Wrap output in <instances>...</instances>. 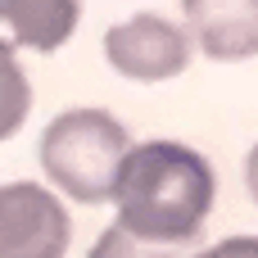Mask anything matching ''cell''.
Returning a JSON list of instances; mask_svg holds the SVG:
<instances>
[{
	"instance_id": "obj_1",
	"label": "cell",
	"mask_w": 258,
	"mask_h": 258,
	"mask_svg": "<svg viewBox=\"0 0 258 258\" xmlns=\"http://www.w3.org/2000/svg\"><path fill=\"white\" fill-rule=\"evenodd\" d=\"M113 204L118 231L132 240L159 249L186 245L204 231V218L213 209V168L204 154L177 141L132 145L118 163Z\"/></svg>"
},
{
	"instance_id": "obj_2",
	"label": "cell",
	"mask_w": 258,
	"mask_h": 258,
	"mask_svg": "<svg viewBox=\"0 0 258 258\" xmlns=\"http://www.w3.org/2000/svg\"><path fill=\"white\" fill-rule=\"evenodd\" d=\"M132 150L127 127L109 118L104 109H63L45 132H41V168L45 177L82 200V204H104L113 200L118 163Z\"/></svg>"
},
{
	"instance_id": "obj_3",
	"label": "cell",
	"mask_w": 258,
	"mask_h": 258,
	"mask_svg": "<svg viewBox=\"0 0 258 258\" xmlns=\"http://www.w3.org/2000/svg\"><path fill=\"white\" fill-rule=\"evenodd\" d=\"M68 236V213L45 186H0V258H63Z\"/></svg>"
},
{
	"instance_id": "obj_4",
	"label": "cell",
	"mask_w": 258,
	"mask_h": 258,
	"mask_svg": "<svg viewBox=\"0 0 258 258\" xmlns=\"http://www.w3.org/2000/svg\"><path fill=\"white\" fill-rule=\"evenodd\" d=\"M104 54L132 82H168V77H177L186 68L190 41H186V32L177 23H168L159 14H136V18L109 27Z\"/></svg>"
},
{
	"instance_id": "obj_5",
	"label": "cell",
	"mask_w": 258,
	"mask_h": 258,
	"mask_svg": "<svg viewBox=\"0 0 258 258\" xmlns=\"http://www.w3.org/2000/svg\"><path fill=\"white\" fill-rule=\"evenodd\" d=\"M186 18L195 23V36H200V45L213 59H245V54H254L258 9L249 0H190Z\"/></svg>"
},
{
	"instance_id": "obj_6",
	"label": "cell",
	"mask_w": 258,
	"mask_h": 258,
	"mask_svg": "<svg viewBox=\"0 0 258 258\" xmlns=\"http://www.w3.org/2000/svg\"><path fill=\"white\" fill-rule=\"evenodd\" d=\"M0 23L14 27V41L27 45V50H59L73 27H77V5L73 0H14V5H0Z\"/></svg>"
},
{
	"instance_id": "obj_7",
	"label": "cell",
	"mask_w": 258,
	"mask_h": 258,
	"mask_svg": "<svg viewBox=\"0 0 258 258\" xmlns=\"http://www.w3.org/2000/svg\"><path fill=\"white\" fill-rule=\"evenodd\" d=\"M27 109H32V86L14 59V45L0 36V141L27 122Z\"/></svg>"
},
{
	"instance_id": "obj_8",
	"label": "cell",
	"mask_w": 258,
	"mask_h": 258,
	"mask_svg": "<svg viewBox=\"0 0 258 258\" xmlns=\"http://www.w3.org/2000/svg\"><path fill=\"white\" fill-rule=\"evenodd\" d=\"M86 258H177V254H172V249H159V245H141V240H132L127 231L109 227Z\"/></svg>"
},
{
	"instance_id": "obj_9",
	"label": "cell",
	"mask_w": 258,
	"mask_h": 258,
	"mask_svg": "<svg viewBox=\"0 0 258 258\" xmlns=\"http://www.w3.org/2000/svg\"><path fill=\"white\" fill-rule=\"evenodd\" d=\"M195 258H258V240L254 236H236V240H222V245H213V249H204Z\"/></svg>"
}]
</instances>
